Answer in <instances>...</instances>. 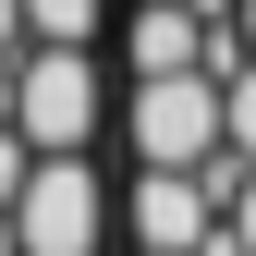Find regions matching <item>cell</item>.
I'll use <instances>...</instances> for the list:
<instances>
[{"label":"cell","instance_id":"6da1fadb","mask_svg":"<svg viewBox=\"0 0 256 256\" xmlns=\"http://www.w3.org/2000/svg\"><path fill=\"white\" fill-rule=\"evenodd\" d=\"M110 122H122V86L98 49H24L12 61V134L37 158H98Z\"/></svg>","mask_w":256,"mask_h":256},{"label":"cell","instance_id":"7a4b0ae2","mask_svg":"<svg viewBox=\"0 0 256 256\" xmlns=\"http://www.w3.org/2000/svg\"><path fill=\"white\" fill-rule=\"evenodd\" d=\"M122 146H134V171H208V158L232 146L220 74H158V86H122Z\"/></svg>","mask_w":256,"mask_h":256},{"label":"cell","instance_id":"3957f363","mask_svg":"<svg viewBox=\"0 0 256 256\" xmlns=\"http://www.w3.org/2000/svg\"><path fill=\"white\" fill-rule=\"evenodd\" d=\"M122 232V183L98 158H37V183L12 196V244L24 256H98Z\"/></svg>","mask_w":256,"mask_h":256},{"label":"cell","instance_id":"277c9868","mask_svg":"<svg viewBox=\"0 0 256 256\" xmlns=\"http://www.w3.org/2000/svg\"><path fill=\"white\" fill-rule=\"evenodd\" d=\"M122 244L134 256H208L220 244L208 171H122Z\"/></svg>","mask_w":256,"mask_h":256},{"label":"cell","instance_id":"5b68a950","mask_svg":"<svg viewBox=\"0 0 256 256\" xmlns=\"http://www.w3.org/2000/svg\"><path fill=\"white\" fill-rule=\"evenodd\" d=\"M110 0H24V49H110Z\"/></svg>","mask_w":256,"mask_h":256},{"label":"cell","instance_id":"8992f818","mask_svg":"<svg viewBox=\"0 0 256 256\" xmlns=\"http://www.w3.org/2000/svg\"><path fill=\"white\" fill-rule=\"evenodd\" d=\"M220 110H232V158H256V61L220 74Z\"/></svg>","mask_w":256,"mask_h":256},{"label":"cell","instance_id":"52a82bcc","mask_svg":"<svg viewBox=\"0 0 256 256\" xmlns=\"http://www.w3.org/2000/svg\"><path fill=\"white\" fill-rule=\"evenodd\" d=\"M220 232H232V244L256 256V183H244V196H232V220H220Z\"/></svg>","mask_w":256,"mask_h":256}]
</instances>
